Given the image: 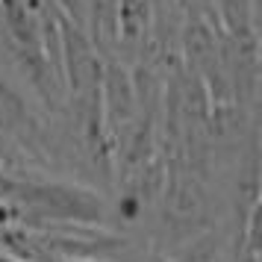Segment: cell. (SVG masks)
I'll return each instance as SVG.
<instances>
[{
    "instance_id": "obj_1",
    "label": "cell",
    "mask_w": 262,
    "mask_h": 262,
    "mask_svg": "<svg viewBox=\"0 0 262 262\" xmlns=\"http://www.w3.org/2000/svg\"><path fill=\"white\" fill-rule=\"evenodd\" d=\"M159 203H162L165 230L174 238H183V245L212 227V212H209L212 201H209L206 177L180 162H165V183L159 191Z\"/></svg>"
},
{
    "instance_id": "obj_2",
    "label": "cell",
    "mask_w": 262,
    "mask_h": 262,
    "mask_svg": "<svg viewBox=\"0 0 262 262\" xmlns=\"http://www.w3.org/2000/svg\"><path fill=\"white\" fill-rule=\"evenodd\" d=\"M83 30L100 56H115L118 50V0H80Z\"/></svg>"
},
{
    "instance_id": "obj_3",
    "label": "cell",
    "mask_w": 262,
    "mask_h": 262,
    "mask_svg": "<svg viewBox=\"0 0 262 262\" xmlns=\"http://www.w3.org/2000/svg\"><path fill=\"white\" fill-rule=\"evenodd\" d=\"M212 12L230 36L256 33V0H212Z\"/></svg>"
},
{
    "instance_id": "obj_4",
    "label": "cell",
    "mask_w": 262,
    "mask_h": 262,
    "mask_svg": "<svg viewBox=\"0 0 262 262\" xmlns=\"http://www.w3.org/2000/svg\"><path fill=\"white\" fill-rule=\"evenodd\" d=\"M224 256H227L224 238H221L218 230L209 227V230L198 233L194 238H189L174 262H224Z\"/></svg>"
},
{
    "instance_id": "obj_5",
    "label": "cell",
    "mask_w": 262,
    "mask_h": 262,
    "mask_svg": "<svg viewBox=\"0 0 262 262\" xmlns=\"http://www.w3.org/2000/svg\"><path fill=\"white\" fill-rule=\"evenodd\" d=\"M177 9L183 18H189V15H215L212 0H177Z\"/></svg>"
}]
</instances>
